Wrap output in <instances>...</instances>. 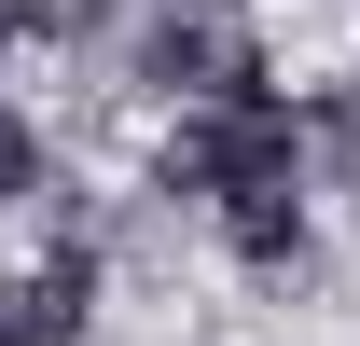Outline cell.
<instances>
[{
    "mask_svg": "<svg viewBox=\"0 0 360 346\" xmlns=\"http://www.w3.org/2000/svg\"><path fill=\"white\" fill-rule=\"evenodd\" d=\"M167 194H291V111L277 97H236V111H208L194 139H167Z\"/></svg>",
    "mask_w": 360,
    "mask_h": 346,
    "instance_id": "cell-1",
    "label": "cell"
},
{
    "mask_svg": "<svg viewBox=\"0 0 360 346\" xmlns=\"http://www.w3.org/2000/svg\"><path fill=\"white\" fill-rule=\"evenodd\" d=\"M97 305V250H56L42 277H0V346H70Z\"/></svg>",
    "mask_w": 360,
    "mask_h": 346,
    "instance_id": "cell-3",
    "label": "cell"
},
{
    "mask_svg": "<svg viewBox=\"0 0 360 346\" xmlns=\"http://www.w3.org/2000/svg\"><path fill=\"white\" fill-rule=\"evenodd\" d=\"M14 28H42V42H84V28H97V0H0V42H14Z\"/></svg>",
    "mask_w": 360,
    "mask_h": 346,
    "instance_id": "cell-5",
    "label": "cell"
},
{
    "mask_svg": "<svg viewBox=\"0 0 360 346\" xmlns=\"http://www.w3.org/2000/svg\"><path fill=\"white\" fill-rule=\"evenodd\" d=\"M28 180H42V139H28V125H14V111H0V208H14Z\"/></svg>",
    "mask_w": 360,
    "mask_h": 346,
    "instance_id": "cell-6",
    "label": "cell"
},
{
    "mask_svg": "<svg viewBox=\"0 0 360 346\" xmlns=\"http://www.w3.org/2000/svg\"><path fill=\"white\" fill-rule=\"evenodd\" d=\"M139 70H153L167 97H208V111L277 97V84H264V42H250V28H222V14H167V28L139 42Z\"/></svg>",
    "mask_w": 360,
    "mask_h": 346,
    "instance_id": "cell-2",
    "label": "cell"
},
{
    "mask_svg": "<svg viewBox=\"0 0 360 346\" xmlns=\"http://www.w3.org/2000/svg\"><path fill=\"white\" fill-rule=\"evenodd\" d=\"M222 236H236V263L291 277V263H305V194H236V208H222Z\"/></svg>",
    "mask_w": 360,
    "mask_h": 346,
    "instance_id": "cell-4",
    "label": "cell"
}]
</instances>
